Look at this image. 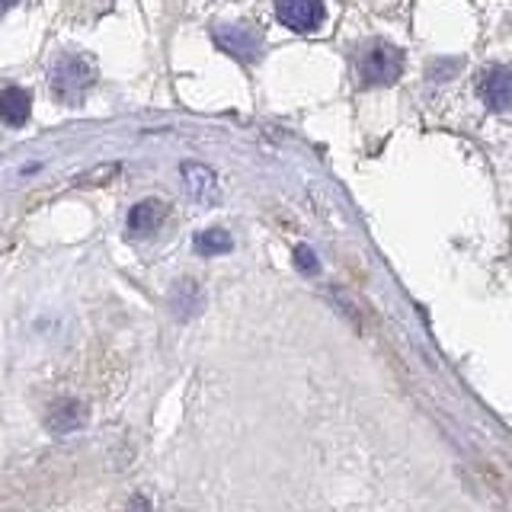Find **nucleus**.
<instances>
[{
	"label": "nucleus",
	"instance_id": "nucleus-1",
	"mask_svg": "<svg viewBox=\"0 0 512 512\" xmlns=\"http://www.w3.org/2000/svg\"><path fill=\"white\" fill-rule=\"evenodd\" d=\"M74 464L61 455H42L29 461L26 468H10L0 474V512H32L39 500L58 493L64 474H71Z\"/></svg>",
	"mask_w": 512,
	"mask_h": 512
},
{
	"label": "nucleus",
	"instance_id": "nucleus-2",
	"mask_svg": "<svg viewBox=\"0 0 512 512\" xmlns=\"http://www.w3.org/2000/svg\"><path fill=\"white\" fill-rule=\"evenodd\" d=\"M96 80V64L84 52H61L48 71V90L61 106H80Z\"/></svg>",
	"mask_w": 512,
	"mask_h": 512
},
{
	"label": "nucleus",
	"instance_id": "nucleus-3",
	"mask_svg": "<svg viewBox=\"0 0 512 512\" xmlns=\"http://www.w3.org/2000/svg\"><path fill=\"white\" fill-rule=\"evenodd\" d=\"M356 74L362 87H391L404 74V52L384 39H368L356 52Z\"/></svg>",
	"mask_w": 512,
	"mask_h": 512
},
{
	"label": "nucleus",
	"instance_id": "nucleus-4",
	"mask_svg": "<svg viewBox=\"0 0 512 512\" xmlns=\"http://www.w3.org/2000/svg\"><path fill=\"white\" fill-rule=\"evenodd\" d=\"M212 36L224 52L240 61H256L263 52V36L250 23H218Z\"/></svg>",
	"mask_w": 512,
	"mask_h": 512
},
{
	"label": "nucleus",
	"instance_id": "nucleus-5",
	"mask_svg": "<svg viewBox=\"0 0 512 512\" xmlns=\"http://www.w3.org/2000/svg\"><path fill=\"white\" fill-rule=\"evenodd\" d=\"M477 96L493 112L512 109V68H503V64H490V68L480 71V77H477Z\"/></svg>",
	"mask_w": 512,
	"mask_h": 512
},
{
	"label": "nucleus",
	"instance_id": "nucleus-6",
	"mask_svg": "<svg viewBox=\"0 0 512 512\" xmlns=\"http://www.w3.org/2000/svg\"><path fill=\"white\" fill-rule=\"evenodd\" d=\"M276 16L292 32H314L324 26L327 10L324 0H276Z\"/></svg>",
	"mask_w": 512,
	"mask_h": 512
},
{
	"label": "nucleus",
	"instance_id": "nucleus-7",
	"mask_svg": "<svg viewBox=\"0 0 512 512\" xmlns=\"http://www.w3.org/2000/svg\"><path fill=\"white\" fill-rule=\"evenodd\" d=\"M87 423V407L74 397H61L58 404L48 410V429L55 436H68V432H77Z\"/></svg>",
	"mask_w": 512,
	"mask_h": 512
},
{
	"label": "nucleus",
	"instance_id": "nucleus-8",
	"mask_svg": "<svg viewBox=\"0 0 512 512\" xmlns=\"http://www.w3.org/2000/svg\"><path fill=\"white\" fill-rule=\"evenodd\" d=\"M167 218V205L160 199H144L128 212V231L135 237H151Z\"/></svg>",
	"mask_w": 512,
	"mask_h": 512
},
{
	"label": "nucleus",
	"instance_id": "nucleus-9",
	"mask_svg": "<svg viewBox=\"0 0 512 512\" xmlns=\"http://www.w3.org/2000/svg\"><path fill=\"white\" fill-rule=\"evenodd\" d=\"M202 288L192 282V279H183V282H176L173 285V292H170V311L176 320H192L196 314H202Z\"/></svg>",
	"mask_w": 512,
	"mask_h": 512
},
{
	"label": "nucleus",
	"instance_id": "nucleus-10",
	"mask_svg": "<svg viewBox=\"0 0 512 512\" xmlns=\"http://www.w3.org/2000/svg\"><path fill=\"white\" fill-rule=\"evenodd\" d=\"M29 109H32V96L23 87H4V90H0V119H4L10 128L26 125Z\"/></svg>",
	"mask_w": 512,
	"mask_h": 512
},
{
	"label": "nucleus",
	"instance_id": "nucleus-11",
	"mask_svg": "<svg viewBox=\"0 0 512 512\" xmlns=\"http://www.w3.org/2000/svg\"><path fill=\"white\" fill-rule=\"evenodd\" d=\"M183 176H186V186H189V196L196 202H215L218 199V180L215 173L202 167V164H183Z\"/></svg>",
	"mask_w": 512,
	"mask_h": 512
},
{
	"label": "nucleus",
	"instance_id": "nucleus-12",
	"mask_svg": "<svg viewBox=\"0 0 512 512\" xmlns=\"http://www.w3.org/2000/svg\"><path fill=\"white\" fill-rule=\"evenodd\" d=\"M234 247V240L228 231H221V228H208L196 237V253L199 256H221V253H228Z\"/></svg>",
	"mask_w": 512,
	"mask_h": 512
},
{
	"label": "nucleus",
	"instance_id": "nucleus-13",
	"mask_svg": "<svg viewBox=\"0 0 512 512\" xmlns=\"http://www.w3.org/2000/svg\"><path fill=\"white\" fill-rule=\"evenodd\" d=\"M295 263H298V269L304 272V276H314V272H317V256L308 247L295 250Z\"/></svg>",
	"mask_w": 512,
	"mask_h": 512
},
{
	"label": "nucleus",
	"instance_id": "nucleus-14",
	"mask_svg": "<svg viewBox=\"0 0 512 512\" xmlns=\"http://www.w3.org/2000/svg\"><path fill=\"white\" fill-rule=\"evenodd\" d=\"M128 512H151V503L144 493H135L132 500H128Z\"/></svg>",
	"mask_w": 512,
	"mask_h": 512
},
{
	"label": "nucleus",
	"instance_id": "nucleus-15",
	"mask_svg": "<svg viewBox=\"0 0 512 512\" xmlns=\"http://www.w3.org/2000/svg\"><path fill=\"white\" fill-rule=\"evenodd\" d=\"M16 4H20V0H0V16H4L7 10H13Z\"/></svg>",
	"mask_w": 512,
	"mask_h": 512
}]
</instances>
